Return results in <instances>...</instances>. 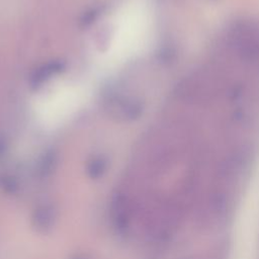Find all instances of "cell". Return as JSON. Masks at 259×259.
Segmentation results:
<instances>
[]
</instances>
